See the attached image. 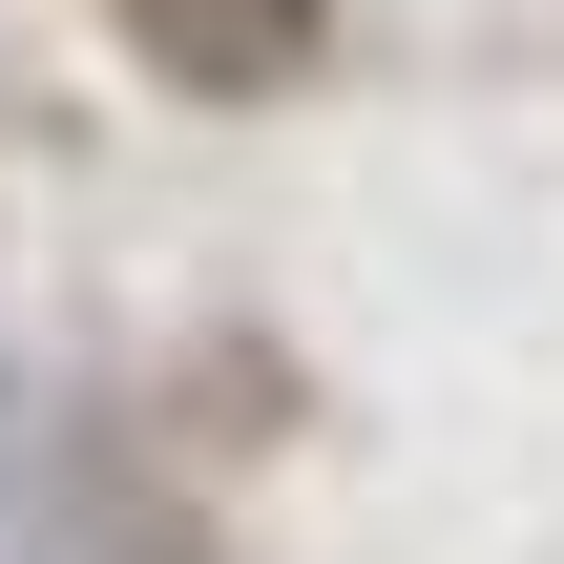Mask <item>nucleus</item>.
I'll use <instances>...</instances> for the list:
<instances>
[{"instance_id":"1","label":"nucleus","mask_w":564,"mask_h":564,"mask_svg":"<svg viewBox=\"0 0 564 564\" xmlns=\"http://www.w3.org/2000/svg\"><path fill=\"white\" fill-rule=\"evenodd\" d=\"M314 21H335V0H126V42H147L167 84H209V105L314 84Z\"/></svg>"}]
</instances>
